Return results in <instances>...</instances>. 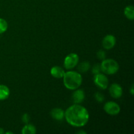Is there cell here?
I'll return each instance as SVG.
<instances>
[{
	"label": "cell",
	"instance_id": "6da1fadb",
	"mask_svg": "<svg viewBox=\"0 0 134 134\" xmlns=\"http://www.w3.org/2000/svg\"><path fill=\"white\" fill-rule=\"evenodd\" d=\"M88 111L79 104L72 105L65 111L64 118L69 124L73 127L80 128L86 125L89 120Z\"/></svg>",
	"mask_w": 134,
	"mask_h": 134
},
{
	"label": "cell",
	"instance_id": "7a4b0ae2",
	"mask_svg": "<svg viewBox=\"0 0 134 134\" xmlns=\"http://www.w3.org/2000/svg\"><path fill=\"white\" fill-rule=\"evenodd\" d=\"M63 82L66 88L75 90L82 85V78L81 73L74 71L65 72L63 77Z\"/></svg>",
	"mask_w": 134,
	"mask_h": 134
},
{
	"label": "cell",
	"instance_id": "3957f363",
	"mask_svg": "<svg viewBox=\"0 0 134 134\" xmlns=\"http://www.w3.org/2000/svg\"><path fill=\"white\" fill-rule=\"evenodd\" d=\"M101 70L107 75H114L119 69V64L113 59H105L100 64Z\"/></svg>",
	"mask_w": 134,
	"mask_h": 134
},
{
	"label": "cell",
	"instance_id": "277c9868",
	"mask_svg": "<svg viewBox=\"0 0 134 134\" xmlns=\"http://www.w3.org/2000/svg\"><path fill=\"white\" fill-rule=\"evenodd\" d=\"M79 61V56L75 53H70L64 59V66L66 69H71L77 66Z\"/></svg>",
	"mask_w": 134,
	"mask_h": 134
},
{
	"label": "cell",
	"instance_id": "5b68a950",
	"mask_svg": "<svg viewBox=\"0 0 134 134\" xmlns=\"http://www.w3.org/2000/svg\"><path fill=\"white\" fill-rule=\"evenodd\" d=\"M94 84L102 90H105L108 87V78L106 77V75L101 73L94 75Z\"/></svg>",
	"mask_w": 134,
	"mask_h": 134
},
{
	"label": "cell",
	"instance_id": "8992f818",
	"mask_svg": "<svg viewBox=\"0 0 134 134\" xmlns=\"http://www.w3.org/2000/svg\"><path fill=\"white\" fill-rule=\"evenodd\" d=\"M103 109L108 115L115 116L119 114L120 111V107L116 102H108L104 105Z\"/></svg>",
	"mask_w": 134,
	"mask_h": 134
},
{
	"label": "cell",
	"instance_id": "52a82bcc",
	"mask_svg": "<svg viewBox=\"0 0 134 134\" xmlns=\"http://www.w3.org/2000/svg\"><path fill=\"white\" fill-rule=\"evenodd\" d=\"M116 38L114 35H107L102 40V46L106 50H110L113 48L116 44Z\"/></svg>",
	"mask_w": 134,
	"mask_h": 134
},
{
	"label": "cell",
	"instance_id": "ba28073f",
	"mask_svg": "<svg viewBox=\"0 0 134 134\" xmlns=\"http://www.w3.org/2000/svg\"><path fill=\"white\" fill-rule=\"evenodd\" d=\"M109 93L112 98L115 99H119L122 96V88L117 83L112 84L109 87Z\"/></svg>",
	"mask_w": 134,
	"mask_h": 134
},
{
	"label": "cell",
	"instance_id": "9c48e42d",
	"mask_svg": "<svg viewBox=\"0 0 134 134\" xmlns=\"http://www.w3.org/2000/svg\"><path fill=\"white\" fill-rule=\"evenodd\" d=\"M75 91L73 92L72 98H73V101L76 104H80L84 101L85 98V93L83 90L81 89H76Z\"/></svg>",
	"mask_w": 134,
	"mask_h": 134
},
{
	"label": "cell",
	"instance_id": "30bf717a",
	"mask_svg": "<svg viewBox=\"0 0 134 134\" xmlns=\"http://www.w3.org/2000/svg\"><path fill=\"white\" fill-rule=\"evenodd\" d=\"M65 73L64 69L59 66H54L51 69V75L56 79L63 78Z\"/></svg>",
	"mask_w": 134,
	"mask_h": 134
},
{
	"label": "cell",
	"instance_id": "8fae6325",
	"mask_svg": "<svg viewBox=\"0 0 134 134\" xmlns=\"http://www.w3.org/2000/svg\"><path fill=\"white\" fill-rule=\"evenodd\" d=\"M51 115L56 120H62L64 119L65 112L62 109L54 108L51 111Z\"/></svg>",
	"mask_w": 134,
	"mask_h": 134
},
{
	"label": "cell",
	"instance_id": "7c38bea8",
	"mask_svg": "<svg viewBox=\"0 0 134 134\" xmlns=\"http://www.w3.org/2000/svg\"><path fill=\"white\" fill-rule=\"evenodd\" d=\"M10 95V90L4 85H0V101L7 99Z\"/></svg>",
	"mask_w": 134,
	"mask_h": 134
},
{
	"label": "cell",
	"instance_id": "4fadbf2b",
	"mask_svg": "<svg viewBox=\"0 0 134 134\" xmlns=\"http://www.w3.org/2000/svg\"><path fill=\"white\" fill-rule=\"evenodd\" d=\"M22 134H35L36 133L37 130L35 126L30 124H26V125L22 129Z\"/></svg>",
	"mask_w": 134,
	"mask_h": 134
},
{
	"label": "cell",
	"instance_id": "5bb4252c",
	"mask_svg": "<svg viewBox=\"0 0 134 134\" xmlns=\"http://www.w3.org/2000/svg\"><path fill=\"white\" fill-rule=\"evenodd\" d=\"M124 15L128 19L133 20L134 19V7L133 5H128L124 9Z\"/></svg>",
	"mask_w": 134,
	"mask_h": 134
},
{
	"label": "cell",
	"instance_id": "9a60e30c",
	"mask_svg": "<svg viewBox=\"0 0 134 134\" xmlns=\"http://www.w3.org/2000/svg\"><path fill=\"white\" fill-rule=\"evenodd\" d=\"M90 64L88 62H83L81 63L78 67V70L80 73H86L90 69Z\"/></svg>",
	"mask_w": 134,
	"mask_h": 134
},
{
	"label": "cell",
	"instance_id": "2e32d148",
	"mask_svg": "<svg viewBox=\"0 0 134 134\" xmlns=\"http://www.w3.org/2000/svg\"><path fill=\"white\" fill-rule=\"evenodd\" d=\"M8 28V24L3 18H0V34L5 32Z\"/></svg>",
	"mask_w": 134,
	"mask_h": 134
},
{
	"label": "cell",
	"instance_id": "e0dca14e",
	"mask_svg": "<svg viewBox=\"0 0 134 134\" xmlns=\"http://www.w3.org/2000/svg\"><path fill=\"white\" fill-rule=\"evenodd\" d=\"M94 98H95V99L99 103H102L104 101V96L100 92H96L95 94H94Z\"/></svg>",
	"mask_w": 134,
	"mask_h": 134
},
{
	"label": "cell",
	"instance_id": "ac0fdd59",
	"mask_svg": "<svg viewBox=\"0 0 134 134\" xmlns=\"http://www.w3.org/2000/svg\"><path fill=\"white\" fill-rule=\"evenodd\" d=\"M101 71H102V70H101V67L99 64H96L93 66L92 69V72L94 75L101 73Z\"/></svg>",
	"mask_w": 134,
	"mask_h": 134
},
{
	"label": "cell",
	"instance_id": "d6986e66",
	"mask_svg": "<svg viewBox=\"0 0 134 134\" xmlns=\"http://www.w3.org/2000/svg\"><path fill=\"white\" fill-rule=\"evenodd\" d=\"M96 55H97V58L101 60H105L106 58L105 52V51H102V50H100V51H98V52H97Z\"/></svg>",
	"mask_w": 134,
	"mask_h": 134
},
{
	"label": "cell",
	"instance_id": "ffe728a7",
	"mask_svg": "<svg viewBox=\"0 0 134 134\" xmlns=\"http://www.w3.org/2000/svg\"><path fill=\"white\" fill-rule=\"evenodd\" d=\"M22 120L25 124H28L29 122H30V116L28 115V114H24L22 116Z\"/></svg>",
	"mask_w": 134,
	"mask_h": 134
},
{
	"label": "cell",
	"instance_id": "44dd1931",
	"mask_svg": "<svg viewBox=\"0 0 134 134\" xmlns=\"http://www.w3.org/2000/svg\"><path fill=\"white\" fill-rule=\"evenodd\" d=\"M130 93L132 95H133L134 94V90H133V85H132V86H131V89H130Z\"/></svg>",
	"mask_w": 134,
	"mask_h": 134
},
{
	"label": "cell",
	"instance_id": "7402d4cb",
	"mask_svg": "<svg viewBox=\"0 0 134 134\" xmlns=\"http://www.w3.org/2000/svg\"><path fill=\"white\" fill-rule=\"evenodd\" d=\"M77 133H78V134H82V133H83V134H86V132H84V131H79V132H77Z\"/></svg>",
	"mask_w": 134,
	"mask_h": 134
},
{
	"label": "cell",
	"instance_id": "603a6c76",
	"mask_svg": "<svg viewBox=\"0 0 134 134\" xmlns=\"http://www.w3.org/2000/svg\"><path fill=\"white\" fill-rule=\"evenodd\" d=\"M5 132H4V130L3 128H0V134H3Z\"/></svg>",
	"mask_w": 134,
	"mask_h": 134
},
{
	"label": "cell",
	"instance_id": "cb8c5ba5",
	"mask_svg": "<svg viewBox=\"0 0 134 134\" xmlns=\"http://www.w3.org/2000/svg\"><path fill=\"white\" fill-rule=\"evenodd\" d=\"M5 133H6V134H9V133L13 134V132H5Z\"/></svg>",
	"mask_w": 134,
	"mask_h": 134
}]
</instances>
